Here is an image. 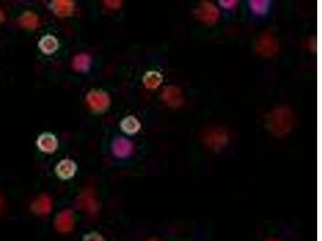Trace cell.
<instances>
[{
    "label": "cell",
    "mask_w": 322,
    "mask_h": 241,
    "mask_svg": "<svg viewBox=\"0 0 322 241\" xmlns=\"http://www.w3.org/2000/svg\"><path fill=\"white\" fill-rule=\"evenodd\" d=\"M267 126L276 134L288 133L292 126V114L286 108H280L272 112L267 118Z\"/></svg>",
    "instance_id": "6da1fadb"
},
{
    "label": "cell",
    "mask_w": 322,
    "mask_h": 241,
    "mask_svg": "<svg viewBox=\"0 0 322 241\" xmlns=\"http://www.w3.org/2000/svg\"><path fill=\"white\" fill-rule=\"evenodd\" d=\"M86 101L90 109L95 112L104 111L110 104L108 94L101 90H91L86 96Z\"/></svg>",
    "instance_id": "7a4b0ae2"
},
{
    "label": "cell",
    "mask_w": 322,
    "mask_h": 241,
    "mask_svg": "<svg viewBox=\"0 0 322 241\" xmlns=\"http://www.w3.org/2000/svg\"><path fill=\"white\" fill-rule=\"evenodd\" d=\"M77 204L79 208L90 215H95L98 211V203L94 190L87 189L78 196Z\"/></svg>",
    "instance_id": "3957f363"
},
{
    "label": "cell",
    "mask_w": 322,
    "mask_h": 241,
    "mask_svg": "<svg viewBox=\"0 0 322 241\" xmlns=\"http://www.w3.org/2000/svg\"><path fill=\"white\" fill-rule=\"evenodd\" d=\"M55 226L57 231L62 234H67L74 227V213L70 209H65L57 215L55 219Z\"/></svg>",
    "instance_id": "277c9868"
},
{
    "label": "cell",
    "mask_w": 322,
    "mask_h": 241,
    "mask_svg": "<svg viewBox=\"0 0 322 241\" xmlns=\"http://www.w3.org/2000/svg\"><path fill=\"white\" fill-rule=\"evenodd\" d=\"M278 50L277 44L275 42L272 35L266 33L261 37L258 42L257 51L259 52L262 56L271 57L273 56Z\"/></svg>",
    "instance_id": "5b68a950"
},
{
    "label": "cell",
    "mask_w": 322,
    "mask_h": 241,
    "mask_svg": "<svg viewBox=\"0 0 322 241\" xmlns=\"http://www.w3.org/2000/svg\"><path fill=\"white\" fill-rule=\"evenodd\" d=\"M113 153L119 158H125L132 154L134 146L132 142L127 138L120 137L113 142Z\"/></svg>",
    "instance_id": "8992f818"
},
{
    "label": "cell",
    "mask_w": 322,
    "mask_h": 241,
    "mask_svg": "<svg viewBox=\"0 0 322 241\" xmlns=\"http://www.w3.org/2000/svg\"><path fill=\"white\" fill-rule=\"evenodd\" d=\"M33 211L41 216H45L51 212L53 209V200L48 195H41L38 197L32 205Z\"/></svg>",
    "instance_id": "52a82bcc"
},
{
    "label": "cell",
    "mask_w": 322,
    "mask_h": 241,
    "mask_svg": "<svg viewBox=\"0 0 322 241\" xmlns=\"http://www.w3.org/2000/svg\"><path fill=\"white\" fill-rule=\"evenodd\" d=\"M37 146L43 152L51 154L57 150L58 142L57 138L53 134L50 133H45L41 134L37 139Z\"/></svg>",
    "instance_id": "ba28073f"
},
{
    "label": "cell",
    "mask_w": 322,
    "mask_h": 241,
    "mask_svg": "<svg viewBox=\"0 0 322 241\" xmlns=\"http://www.w3.org/2000/svg\"><path fill=\"white\" fill-rule=\"evenodd\" d=\"M77 166L75 162L70 159H63L57 165L56 173L62 179H69L75 174Z\"/></svg>",
    "instance_id": "9c48e42d"
},
{
    "label": "cell",
    "mask_w": 322,
    "mask_h": 241,
    "mask_svg": "<svg viewBox=\"0 0 322 241\" xmlns=\"http://www.w3.org/2000/svg\"><path fill=\"white\" fill-rule=\"evenodd\" d=\"M51 9L53 13L60 17H69L74 12V3L69 0L53 1Z\"/></svg>",
    "instance_id": "30bf717a"
},
{
    "label": "cell",
    "mask_w": 322,
    "mask_h": 241,
    "mask_svg": "<svg viewBox=\"0 0 322 241\" xmlns=\"http://www.w3.org/2000/svg\"><path fill=\"white\" fill-rule=\"evenodd\" d=\"M198 17L201 20L206 23H214L218 20L219 13L218 9L214 6L210 5L209 3L203 4L198 9Z\"/></svg>",
    "instance_id": "8fae6325"
},
{
    "label": "cell",
    "mask_w": 322,
    "mask_h": 241,
    "mask_svg": "<svg viewBox=\"0 0 322 241\" xmlns=\"http://www.w3.org/2000/svg\"><path fill=\"white\" fill-rule=\"evenodd\" d=\"M163 99L172 107H178L182 105V93L178 88L170 86L164 90Z\"/></svg>",
    "instance_id": "7c38bea8"
},
{
    "label": "cell",
    "mask_w": 322,
    "mask_h": 241,
    "mask_svg": "<svg viewBox=\"0 0 322 241\" xmlns=\"http://www.w3.org/2000/svg\"><path fill=\"white\" fill-rule=\"evenodd\" d=\"M204 138L209 146H220L226 143L227 137L224 132L219 130H211L206 133Z\"/></svg>",
    "instance_id": "4fadbf2b"
},
{
    "label": "cell",
    "mask_w": 322,
    "mask_h": 241,
    "mask_svg": "<svg viewBox=\"0 0 322 241\" xmlns=\"http://www.w3.org/2000/svg\"><path fill=\"white\" fill-rule=\"evenodd\" d=\"M39 48L45 54H51L58 49V41L52 35H46L41 39Z\"/></svg>",
    "instance_id": "5bb4252c"
},
{
    "label": "cell",
    "mask_w": 322,
    "mask_h": 241,
    "mask_svg": "<svg viewBox=\"0 0 322 241\" xmlns=\"http://www.w3.org/2000/svg\"><path fill=\"white\" fill-rule=\"evenodd\" d=\"M91 65V58L86 53H80L76 55L73 60V68L76 71L86 72L90 69Z\"/></svg>",
    "instance_id": "9a60e30c"
},
{
    "label": "cell",
    "mask_w": 322,
    "mask_h": 241,
    "mask_svg": "<svg viewBox=\"0 0 322 241\" xmlns=\"http://www.w3.org/2000/svg\"><path fill=\"white\" fill-rule=\"evenodd\" d=\"M19 23L24 29L34 30L39 26V18L34 13L27 12L20 17Z\"/></svg>",
    "instance_id": "2e32d148"
},
{
    "label": "cell",
    "mask_w": 322,
    "mask_h": 241,
    "mask_svg": "<svg viewBox=\"0 0 322 241\" xmlns=\"http://www.w3.org/2000/svg\"><path fill=\"white\" fill-rule=\"evenodd\" d=\"M122 130L128 134H134L140 129V123L134 116H128L122 120L120 124Z\"/></svg>",
    "instance_id": "e0dca14e"
},
{
    "label": "cell",
    "mask_w": 322,
    "mask_h": 241,
    "mask_svg": "<svg viewBox=\"0 0 322 241\" xmlns=\"http://www.w3.org/2000/svg\"><path fill=\"white\" fill-rule=\"evenodd\" d=\"M162 81L163 77L158 72H147L143 77V84L149 89H156L162 83Z\"/></svg>",
    "instance_id": "ac0fdd59"
},
{
    "label": "cell",
    "mask_w": 322,
    "mask_h": 241,
    "mask_svg": "<svg viewBox=\"0 0 322 241\" xmlns=\"http://www.w3.org/2000/svg\"><path fill=\"white\" fill-rule=\"evenodd\" d=\"M251 7L257 14H263L267 12L268 4L267 1H251Z\"/></svg>",
    "instance_id": "d6986e66"
},
{
    "label": "cell",
    "mask_w": 322,
    "mask_h": 241,
    "mask_svg": "<svg viewBox=\"0 0 322 241\" xmlns=\"http://www.w3.org/2000/svg\"><path fill=\"white\" fill-rule=\"evenodd\" d=\"M83 241H105L103 237L97 232H91L84 237Z\"/></svg>",
    "instance_id": "ffe728a7"
},
{
    "label": "cell",
    "mask_w": 322,
    "mask_h": 241,
    "mask_svg": "<svg viewBox=\"0 0 322 241\" xmlns=\"http://www.w3.org/2000/svg\"><path fill=\"white\" fill-rule=\"evenodd\" d=\"M106 6H108L110 9H118L122 5L121 1H106Z\"/></svg>",
    "instance_id": "44dd1931"
},
{
    "label": "cell",
    "mask_w": 322,
    "mask_h": 241,
    "mask_svg": "<svg viewBox=\"0 0 322 241\" xmlns=\"http://www.w3.org/2000/svg\"><path fill=\"white\" fill-rule=\"evenodd\" d=\"M5 198L0 195V215L2 214L3 211H5Z\"/></svg>",
    "instance_id": "7402d4cb"
},
{
    "label": "cell",
    "mask_w": 322,
    "mask_h": 241,
    "mask_svg": "<svg viewBox=\"0 0 322 241\" xmlns=\"http://www.w3.org/2000/svg\"><path fill=\"white\" fill-rule=\"evenodd\" d=\"M5 20V14L3 13L2 10H0V24L4 22Z\"/></svg>",
    "instance_id": "603a6c76"
},
{
    "label": "cell",
    "mask_w": 322,
    "mask_h": 241,
    "mask_svg": "<svg viewBox=\"0 0 322 241\" xmlns=\"http://www.w3.org/2000/svg\"><path fill=\"white\" fill-rule=\"evenodd\" d=\"M150 241H156V240H150Z\"/></svg>",
    "instance_id": "cb8c5ba5"
}]
</instances>
